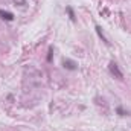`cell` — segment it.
<instances>
[{"label":"cell","mask_w":131,"mask_h":131,"mask_svg":"<svg viewBox=\"0 0 131 131\" xmlns=\"http://www.w3.org/2000/svg\"><path fill=\"white\" fill-rule=\"evenodd\" d=\"M0 18H2V20H6V21H12V20H14V14L9 12V11L0 9Z\"/></svg>","instance_id":"3"},{"label":"cell","mask_w":131,"mask_h":131,"mask_svg":"<svg viewBox=\"0 0 131 131\" xmlns=\"http://www.w3.org/2000/svg\"><path fill=\"white\" fill-rule=\"evenodd\" d=\"M14 3H15V6L18 5V6H25L26 5V0H14Z\"/></svg>","instance_id":"6"},{"label":"cell","mask_w":131,"mask_h":131,"mask_svg":"<svg viewBox=\"0 0 131 131\" xmlns=\"http://www.w3.org/2000/svg\"><path fill=\"white\" fill-rule=\"evenodd\" d=\"M117 113H119V114H121V116H125V111H124V110H122V108H121V107H119V108H117Z\"/></svg>","instance_id":"8"},{"label":"cell","mask_w":131,"mask_h":131,"mask_svg":"<svg viewBox=\"0 0 131 131\" xmlns=\"http://www.w3.org/2000/svg\"><path fill=\"white\" fill-rule=\"evenodd\" d=\"M108 70H110V73H111L114 78H117V79H124V75H122V72H121L119 66L116 64L114 61H111V63H110V66H108Z\"/></svg>","instance_id":"1"},{"label":"cell","mask_w":131,"mask_h":131,"mask_svg":"<svg viewBox=\"0 0 131 131\" xmlns=\"http://www.w3.org/2000/svg\"><path fill=\"white\" fill-rule=\"evenodd\" d=\"M96 32H98L99 38H101V40H102V41H104V43H105V44H107V46H108V44H110V43H108V40H107V38H105V35H104V34H102V29H101V26H96Z\"/></svg>","instance_id":"4"},{"label":"cell","mask_w":131,"mask_h":131,"mask_svg":"<svg viewBox=\"0 0 131 131\" xmlns=\"http://www.w3.org/2000/svg\"><path fill=\"white\" fill-rule=\"evenodd\" d=\"M63 66H64V69H67V70H76L78 69V63L73 61V60H69V58L63 60Z\"/></svg>","instance_id":"2"},{"label":"cell","mask_w":131,"mask_h":131,"mask_svg":"<svg viewBox=\"0 0 131 131\" xmlns=\"http://www.w3.org/2000/svg\"><path fill=\"white\" fill-rule=\"evenodd\" d=\"M52 53H53V49L50 47V49H49V55H47V61H49V63L52 61Z\"/></svg>","instance_id":"7"},{"label":"cell","mask_w":131,"mask_h":131,"mask_svg":"<svg viewBox=\"0 0 131 131\" xmlns=\"http://www.w3.org/2000/svg\"><path fill=\"white\" fill-rule=\"evenodd\" d=\"M66 11H67V14H69V17H70V20H72V21H76V17H75V12H73L72 6H67Z\"/></svg>","instance_id":"5"}]
</instances>
